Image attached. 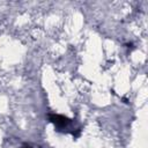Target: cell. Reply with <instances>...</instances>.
<instances>
[{"label":"cell","mask_w":148,"mask_h":148,"mask_svg":"<svg viewBox=\"0 0 148 148\" xmlns=\"http://www.w3.org/2000/svg\"><path fill=\"white\" fill-rule=\"evenodd\" d=\"M22 148H31V147H30V146H23Z\"/></svg>","instance_id":"cell-2"},{"label":"cell","mask_w":148,"mask_h":148,"mask_svg":"<svg viewBox=\"0 0 148 148\" xmlns=\"http://www.w3.org/2000/svg\"><path fill=\"white\" fill-rule=\"evenodd\" d=\"M49 119L58 130H65V128L67 130L69 125L72 124V120L69 118L61 116V114H57V113H50Z\"/></svg>","instance_id":"cell-1"}]
</instances>
